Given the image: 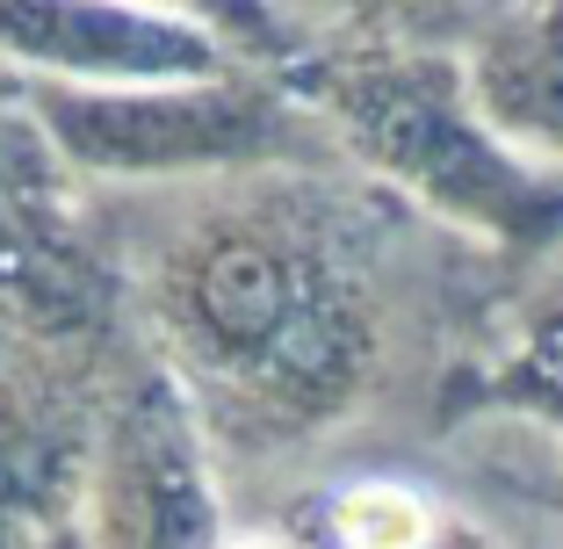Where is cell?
Segmentation results:
<instances>
[{
  "instance_id": "6da1fadb",
  "label": "cell",
  "mask_w": 563,
  "mask_h": 549,
  "mask_svg": "<svg viewBox=\"0 0 563 549\" xmlns=\"http://www.w3.org/2000/svg\"><path fill=\"white\" fill-rule=\"evenodd\" d=\"M0 51L51 80H80L95 95H166L210 87L224 44L202 15L181 8H101V0H8Z\"/></svg>"
},
{
  "instance_id": "7a4b0ae2",
  "label": "cell",
  "mask_w": 563,
  "mask_h": 549,
  "mask_svg": "<svg viewBox=\"0 0 563 549\" xmlns=\"http://www.w3.org/2000/svg\"><path fill=\"white\" fill-rule=\"evenodd\" d=\"M196 311L217 333V348L246 362L253 376L275 383H311L332 376L347 340H340V304L311 289L297 261H282L275 246H217L196 267Z\"/></svg>"
},
{
  "instance_id": "3957f363",
  "label": "cell",
  "mask_w": 563,
  "mask_h": 549,
  "mask_svg": "<svg viewBox=\"0 0 563 549\" xmlns=\"http://www.w3.org/2000/svg\"><path fill=\"white\" fill-rule=\"evenodd\" d=\"M362 138L376 160L405 174L412 188H427L433 202L477 217V224H498V202L520 196V167L492 145L484 117L463 101V87L448 73H412V80H376L362 87Z\"/></svg>"
},
{
  "instance_id": "277c9868",
  "label": "cell",
  "mask_w": 563,
  "mask_h": 549,
  "mask_svg": "<svg viewBox=\"0 0 563 549\" xmlns=\"http://www.w3.org/2000/svg\"><path fill=\"white\" fill-rule=\"evenodd\" d=\"M470 109L514 152L563 160V8L506 15L484 36L470 66Z\"/></svg>"
},
{
  "instance_id": "5b68a950",
  "label": "cell",
  "mask_w": 563,
  "mask_h": 549,
  "mask_svg": "<svg viewBox=\"0 0 563 549\" xmlns=\"http://www.w3.org/2000/svg\"><path fill=\"white\" fill-rule=\"evenodd\" d=\"M117 549H224L210 535V492H202L188 427L166 398H152L123 433Z\"/></svg>"
},
{
  "instance_id": "8992f818",
  "label": "cell",
  "mask_w": 563,
  "mask_h": 549,
  "mask_svg": "<svg viewBox=\"0 0 563 549\" xmlns=\"http://www.w3.org/2000/svg\"><path fill=\"white\" fill-rule=\"evenodd\" d=\"M325 535H332V549H441L448 520L419 499L412 484L362 477V484H340L332 492Z\"/></svg>"
},
{
  "instance_id": "52a82bcc",
  "label": "cell",
  "mask_w": 563,
  "mask_h": 549,
  "mask_svg": "<svg viewBox=\"0 0 563 549\" xmlns=\"http://www.w3.org/2000/svg\"><path fill=\"white\" fill-rule=\"evenodd\" d=\"M441 549H484V542H477V535H470V528H455V520H448V535H441Z\"/></svg>"
},
{
  "instance_id": "ba28073f",
  "label": "cell",
  "mask_w": 563,
  "mask_h": 549,
  "mask_svg": "<svg viewBox=\"0 0 563 549\" xmlns=\"http://www.w3.org/2000/svg\"><path fill=\"white\" fill-rule=\"evenodd\" d=\"M224 549H289V542H275V535H239V542H224Z\"/></svg>"
}]
</instances>
